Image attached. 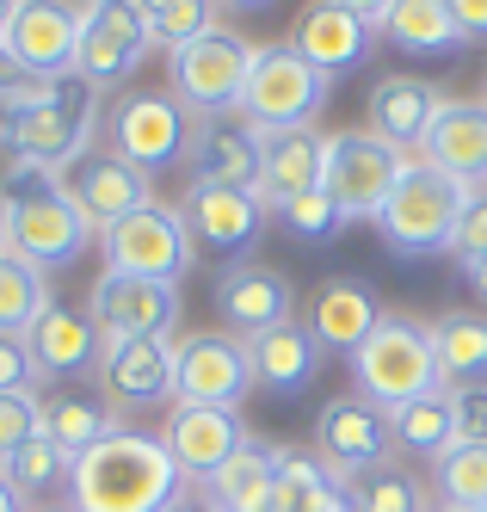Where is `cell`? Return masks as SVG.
I'll return each mask as SVG.
<instances>
[{
  "mask_svg": "<svg viewBox=\"0 0 487 512\" xmlns=\"http://www.w3.org/2000/svg\"><path fill=\"white\" fill-rule=\"evenodd\" d=\"M179 494H185V475L167 451V438H148L130 426H118L87 457H74V475H68L74 512H167Z\"/></svg>",
  "mask_w": 487,
  "mask_h": 512,
  "instance_id": "1",
  "label": "cell"
},
{
  "mask_svg": "<svg viewBox=\"0 0 487 512\" xmlns=\"http://www.w3.org/2000/svg\"><path fill=\"white\" fill-rule=\"evenodd\" d=\"M93 136H99V87H87L81 75L37 81L25 99L0 105V149H7V161L68 173L81 155H93Z\"/></svg>",
  "mask_w": 487,
  "mask_h": 512,
  "instance_id": "2",
  "label": "cell"
},
{
  "mask_svg": "<svg viewBox=\"0 0 487 512\" xmlns=\"http://www.w3.org/2000/svg\"><path fill=\"white\" fill-rule=\"evenodd\" d=\"M0 223H7V247L19 253V260H31L44 278L74 266L93 247V235H99L81 216V204L68 198L62 173L25 167V161H13L7 173H0Z\"/></svg>",
  "mask_w": 487,
  "mask_h": 512,
  "instance_id": "3",
  "label": "cell"
},
{
  "mask_svg": "<svg viewBox=\"0 0 487 512\" xmlns=\"http://www.w3.org/2000/svg\"><path fill=\"white\" fill-rule=\"evenodd\" d=\"M469 204V186H457L451 173H438L432 161H407L389 204L377 210V229L389 241V253L401 260H426V253H451L457 216Z\"/></svg>",
  "mask_w": 487,
  "mask_h": 512,
  "instance_id": "4",
  "label": "cell"
},
{
  "mask_svg": "<svg viewBox=\"0 0 487 512\" xmlns=\"http://www.w3.org/2000/svg\"><path fill=\"white\" fill-rule=\"evenodd\" d=\"M352 383L364 401L377 408H407L432 389H444V371H438V352H432V327L426 321H407V315H389L377 334H370L358 352H352Z\"/></svg>",
  "mask_w": 487,
  "mask_h": 512,
  "instance_id": "5",
  "label": "cell"
},
{
  "mask_svg": "<svg viewBox=\"0 0 487 512\" xmlns=\"http://www.w3.org/2000/svg\"><path fill=\"white\" fill-rule=\"evenodd\" d=\"M247 75H253V44L241 38V31H229V25L204 31V38H192L185 50L167 56V93H173L198 124H204V118L241 112Z\"/></svg>",
  "mask_w": 487,
  "mask_h": 512,
  "instance_id": "6",
  "label": "cell"
},
{
  "mask_svg": "<svg viewBox=\"0 0 487 512\" xmlns=\"http://www.w3.org/2000/svg\"><path fill=\"white\" fill-rule=\"evenodd\" d=\"M192 136H198V118L161 87L155 93H124L105 112V149L124 155L130 167H142L148 179L179 167V161H192Z\"/></svg>",
  "mask_w": 487,
  "mask_h": 512,
  "instance_id": "7",
  "label": "cell"
},
{
  "mask_svg": "<svg viewBox=\"0 0 487 512\" xmlns=\"http://www.w3.org/2000/svg\"><path fill=\"white\" fill-rule=\"evenodd\" d=\"M327 75L296 50V44H259L253 50V75L241 93V118L253 130H290V124H315L327 105Z\"/></svg>",
  "mask_w": 487,
  "mask_h": 512,
  "instance_id": "8",
  "label": "cell"
},
{
  "mask_svg": "<svg viewBox=\"0 0 487 512\" xmlns=\"http://www.w3.org/2000/svg\"><path fill=\"white\" fill-rule=\"evenodd\" d=\"M401 167H407V155L395 142H383L377 130H333L327 161H321V186L346 204L352 223H377V210L389 204Z\"/></svg>",
  "mask_w": 487,
  "mask_h": 512,
  "instance_id": "9",
  "label": "cell"
},
{
  "mask_svg": "<svg viewBox=\"0 0 487 512\" xmlns=\"http://www.w3.org/2000/svg\"><path fill=\"white\" fill-rule=\"evenodd\" d=\"M105 260L111 272H136V278H161V284H179L192 272L198 247H192V229H185L179 204H142L136 216H124L118 229H105Z\"/></svg>",
  "mask_w": 487,
  "mask_h": 512,
  "instance_id": "10",
  "label": "cell"
},
{
  "mask_svg": "<svg viewBox=\"0 0 487 512\" xmlns=\"http://www.w3.org/2000/svg\"><path fill=\"white\" fill-rule=\"evenodd\" d=\"M148 50H155V38H148V25H142V13L130 7V0H87L81 44H74V68H68V75H81L87 87L111 93V87H124L136 68L148 62Z\"/></svg>",
  "mask_w": 487,
  "mask_h": 512,
  "instance_id": "11",
  "label": "cell"
},
{
  "mask_svg": "<svg viewBox=\"0 0 487 512\" xmlns=\"http://www.w3.org/2000/svg\"><path fill=\"white\" fill-rule=\"evenodd\" d=\"M253 389V358L247 340L229 327L173 340V401H198V408H241Z\"/></svg>",
  "mask_w": 487,
  "mask_h": 512,
  "instance_id": "12",
  "label": "cell"
},
{
  "mask_svg": "<svg viewBox=\"0 0 487 512\" xmlns=\"http://www.w3.org/2000/svg\"><path fill=\"white\" fill-rule=\"evenodd\" d=\"M87 315L99 321L105 340H173L179 334V284L136 278V272H99Z\"/></svg>",
  "mask_w": 487,
  "mask_h": 512,
  "instance_id": "13",
  "label": "cell"
},
{
  "mask_svg": "<svg viewBox=\"0 0 487 512\" xmlns=\"http://www.w3.org/2000/svg\"><path fill=\"white\" fill-rule=\"evenodd\" d=\"M81 0H19L7 19V44L13 62L31 81H56L74 68V44H81Z\"/></svg>",
  "mask_w": 487,
  "mask_h": 512,
  "instance_id": "14",
  "label": "cell"
},
{
  "mask_svg": "<svg viewBox=\"0 0 487 512\" xmlns=\"http://www.w3.org/2000/svg\"><path fill=\"white\" fill-rule=\"evenodd\" d=\"M179 216H185V229H192V247L235 260V253H247L266 235L272 204H266V192H235V186H204V179H192Z\"/></svg>",
  "mask_w": 487,
  "mask_h": 512,
  "instance_id": "15",
  "label": "cell"
},
{
  "mask_svg": "<svg viewBox=\"0 0 487 512\" xmlns=\"http://www.w3.org/2000/svg\"><path fill=\"white\" fill-rule=\"evenodd\" d=\"M315 451L340 475L395 463V420H389V408H377L364 395H340L315 414Z\"/></svg>",
  "mask_w": 487,
  "mask_h": 512,
  "instance_id": "16",
  "label": "cell"
},
{
  "mask_svg": "<svg viewBox=\"0 0 487 512\" xmlns=\"http://www.w3.org/2000/svg\"><path fill=\"white\" fill-rule=\"evenodd\" d=\"M210 303H216L222 327H229L235 340H259V334H272V327L296 321V284L284 272H272V266L235 260V266L216 272Z\"/></svg>",
  "mask_w": 487,
  "mask_h": 512,
  "instance_id": "17",
  "label": "cell"
},
{
  "mask_svg": "<svg viewBox=\"0 0 487 512\" xmlns=\"http://www.w3.org/2000/svg\"><path fill=\"white\" fill-rule=\"evenodd\" d=\"M62 186H68V198L81 204V216H87L99 235L118 229L124 216H136L142 204H155V179H148L142 167H130L124 155H111V149L81 155V161L62 173Z\"/></svg>",
  "mask_w": 487,
  "mask_h": 512,
  "instance_id": "18",
  "label": "cell"
},
{
  "mask_svg": "<svg viewBox=\"0 0 487 512\" xmlns=\"http://www.w3.org/2000/svg\"><path fill=\"white\" fill-rule=\"evenodd\" d=\"M25 346L37 358L44 383H81V377H99V352H105V334L87 309H68V303H50L25 327Z\"/></svg>",
  "mask_w": 487,
  "mask_h": 512,
  "instance_id": "19",
  "label": "cell"
},
{
  "mask_svg": "<svg viewBox=\"0 0 487 512\" xmlns=\"http://www.w3.org/2000/svg\"><path fill=\"white\" fill-rule=\"evenodd\" d=\"M93 383L124 414L155 408V401L173 395V340H105Z\"/></svg>",
  "mask_w": 487,
  "mask_h": 512,
  "instance_id": "20",
  "label": "cell"
},
{
  "mask_svg": "<svg viewBox=\"0 0 487 512\" xmlns=\"http://www.w3.org/2000/svg\"><path fill=\"white\" fill-rule=\"evenodd\" d=\"M161 438H167V451H173V463H179L185 482H210V475L241 451L247 426H241L235 408H198V401H173Z\"/></svg>",
  "mask_w": 487,
  "mask_h": 512,
  "instance_id": "21",
  "label": "cell"
},
{
  "mask_svg": "<svg viewBox=\"0 0 487 512\" xmlns=\"http://www.w3.org/2000/svg\"><path fill=\"white\" fill-rule=\"evenodd\" d=\"M383 321H389V309L364 278H327L309 297V334L321 340V352H346L352 358Z\"/></svg>",
  "mask_w": 487,
  "mask_h": 512,
  "instance_id": "22",
  "label": "cell"
},
{
  "mask_svg": "<svg viewBox=\"0 0 487 512\" xmlns=\"http://www.w3.org/2000/svg\"><path fill=\"white\" fill-rule=\"evenodd\" d=\"M426 161L457 186H487V99H444L426 130Z\"/></svg>",
  "mask_w": 487,
  "mask_h": 512,
  "instance_id": "23",
  "label": "cell"
},
{
  "mask_svg": "<svg viewBox=\"0 0 487 512\" xmlns=\"http://www.w3.org/2000/svg\"><path fill=\"white\" fill-rule=\"evenodd\" d=\"M444 112V93L432 87V81H420V75H383L377 87H370V99H364V130H377L383 142H395V149L407 155V149H426V130H432V118Z\"/></svg>",
  "mask_w": 487,
  "mask_h": 512,
  "instance_id": "24",
  "label": "cell"
},
{
  "mask_svg": "<svg viewBox=\"0 0 487 512\" xmlns=\"http://www.w3.org/2000/svg\"><path fill=\"white\" fill-rule=\"evenodd\" d=\"M192 179H204V186L259 192V130L241 112L204 118L198 136H192Z\"/></svg>",
  "mask_w": 487,
  "mask_h": 512,
  "instance_id": "25",
  "label": "cell"
},
{
  "mask_svg": "<svg viewBox=\"0 0 487 512\" xmlns=\"http://www.w3.org/2000/svg\"><path fill=\"white\" fill-rule=\"evenodd\" d=\"M290 44L333 81V75H352V68L370 62V50H377V25H364V19H352L340 7H327V0H315V7L296 19Z\"/></svg>",
  "mask_w": 487,
  "mask_h": 512,
  "instance_id": "26",
  "label": "cell"
},
{
  "mask_svg": "<svg viewBox=\"0 0 487 512\" xmlns=\"http://www.w3.org/2000/svg\"><path fill=\"white\" fill-rule=\"evenodd\" d=\"M321 161H327V136L315 124H290V130H259V192L272 204L315 192L321 186Z\"/></svg>",
  "mask_w": 487,
  "mask_h": 512,
  "instance_id": "27",
  "label": "cell"
},
{
  "mask_svg": "<svg viewBox=\"0 0 487 512\" xmlns=\"http://www.w3.org/2000/svg\"><path fill=\"white\" fill-rule=\"evenodd\" d=\"M247 358H253V383L272 395H303L321 377V340L309 334V321H284L272 334L247 340Z\"/></svg>",
  "mask_w": 487,
  "mask_h": 512,
  "instance_id": "28",
  "label": "cell"
},
{
  "mask_svg": "<svg viewBox=\"0 0 487 512\" xmlns=\"http://www.w3.org/2000/svg\"><path fill=\"white\" fill-rule=\"evenodd\" d=\"M111 432H118V408H111L105 395H93L81 383H50L44 389V438H56L68 457H87Z\"/></svg>",
  "mask_w": 487,
  "mask_h": 512,
  "instance_id": "29",
  "label": "cell"
},
{
  "mask_svg": "<svg viewBox=\"0 0 487 512\" xmlns=\"http://www.w3.org/2000/svg\"><path fill=\"white\" fill-rule=\"evenodd\" d=\"M278 463H284V445H272V438H241V451L222 463L204 494L222 506V512H259V506H272V488H278Z\"/></svg>",
  "mask_w": 487,
  "mask_h": 512,
  "instance_id": "30",
  "label": "cell"
},
{
  "mask_svg": "<svg viewBox=\"0 0 487 512\" xmlns=\"http://www.w3.org/2000/svg\"><path fill=\"white\" fill-rule=\"evenodd\" d=\"M377 31H383L401 56H457V50L469 44L463 25L451 19V7H444V0H395Z\"/></svg>",
  "mask_w": 487,
  "mask_h": 512,
  "instance_id": "31",
  "label": "cell"
},
{
  "mask_svg": "<svg viewBox=\"0 0 487 512\" xmlns=\"http://www.w3.org/2000/svg\"><path fill=\"white\" fill-rule=\"evenodd\" d=\"M432 352H438L444 389H475V383H487V315H475V309L438 315L432 321Z\"/></svg>",
  "mask_w": 487,
  "mask_h": 512,
  "instance_id": "32",
  "label": "cell"
},
{
  "mask_svg": "<svg viewBox=\"0 0 487 512\" xmlns=\"http://www.w3.org/2000/svg\"><path fill=\"white\" fill-rule=\"evenodd\" d=\"M346 506V475L321 463V451H284L272 512H340Z\"/></svg>",
  "mask_w": 487,
  "mask_h": 512,
  "instance_id": "33",
  "label": "cell"
},
{
  "mask_svg": "<svg viewBox=\"0 0 487 512\" xmlns=\"http://www.w3.org/2000/svg\"><path fill=\"white\" fill-rule=\"evenodd\" d=\"M395 420V451H407V457H444L457 445V420H451V389H432V395H420V401H407V408H395L389 414Z\"/></svg>",
  "mask_w": 487,
  "mask_h": 512,
  "instance_id": "34",
  "label": "cell"
},
{
  "mask_svg": "<svg viewBox=\"0 0 487 512\" xmlns=\"http://www.w3.org/2000/svg\"><path fill=\"white\" fill-rule=\"evenodd\" d=\"M44 309H50L44 272L7 247V253H0V334H25V327L44 315Z\"/></svg>",
  "mask_w": 487,
  "mask_h": 512,
  "instance_id": "35",
  "label": "cell"
},
{
  "mask_svg": "<svg viewBox=\"0 0 487 512\" xmlns=\"http://www.w3.org/2000/svg\"><path fill=\"white\" fill-rule=\"evenodd\" d=\"M272 216H284V229H290L296 241H303V247H327V241H340V235L352 229L346 204L333 198L327 186L296 192V198H278V204H272Z\"/></svg>",
  "mask_w": 487,
  "mask_h": 512,
  "instance_id": "36",
  "label": "cell"
},
{
  "mask_svg": "<svg viewBox=\"0 0 487 512\" xmlns=\"http://www.w3.org/2000/svg\"><path fill=\"white\" fill-rule=\"evenodd\" d=\"M0 475H7V482H13L25 500H44V494H68L74 457L56 445V438H44V432H37L25 451H13V457H7V469H0Z\"/></svg>",
  "mask_w": 487,
  "mask_h": 512,
  "instance_id": "37",
  "label": "cell"
},
{
  "mask_svg": "<svg viewBox=\"0 0 487 512\" xmlns=\"http://www.w3.org/2000/svg\"><path fill=\"white\" fill-rule=\"evenodd\" d=\"M346 506L352 512H426L420 482L401 463H377V469L346 475Z\"/></svg>",
  "mask_w": 487,
  "mask_h": 512,
  "instance_id": "38",
  "label": "cell"
},
{
  "mask_svg": "<svg viewBox=\"0 0 487 512\" xmlns=\"http://www.w3.org/2000/svg\"><path fill=\"white\" fill-rule=\"evenodd\" d=\"M130 7L142 13L148 38L167 44V56L204 38V31H216V0H130Z\"/></svg>",
  "mask_w": 487,
  "mask_h": 512,
  "instance_id": "39",
  "label": "cell"
},
{
  "mask_svg": "<svg viewBox=\"0 0 487 512\" xmlns=\"http://www.w3.org/2000/svg\"><path fill=\"white\" fill-rule=\"evenodd\" d=\"M432 488L444 506H487V445H451L432 457Z\"/></svg>",
  "mask_w": 487,
  "mask_h": 512,
  "instance_id": "40",
  "label": "cell"
},
{
  "mask_svg": "<svg viewBox=\"0 0 487 512\" xmlns=\"http://www.w3.org/2000/svg\"><path fill=\"white\" fill-rule=\"evenodd\" d=\"M44 432V395L37 389H0V469L13 451H25Z\"/></svg>",
  "mask_w": 487,
  "mask_h": 512,
  "instance_id": "41",
  "label": "cell"
},
{
  "mask_svg": "<svg viewBox=\"0 0 487 512\" xmlns=\"http://www.w3.org/2000/svg\"><path fill=\"white\" fill-rule=\"evenodd\" d=\"M451 253H457V266L487 260V186L469 192V204H463V216H457V235H451Z\"/></svg>",
  "mask_w": 487,
  "mask_h": 512,
  "instance_id": "42",
  "label": "cell"
},
{
  "mask_svg": "<svg viewBox=\"0 0 487 512\" xmlns=\"http://www.w3.org/2000/svg\"><path fill=\"white\" fill-rule=\"evenodd\" d=\"M451 420H457V445H487V383L451 389Z\"/></svg>",
  "mask_w": 487,
  "mask_h": 512,
  "instance_id": "43",
  "label": "cell"
},
{
  "mask_svg": "<svg viewBox=\"0 0 487 512\" xmlns=\"http://www.w3.org/2000/svg\"><path fill=\"white\" fill-rule=\"evenodd\" d=\"M37 383H44V371H37L25 334H0V389H37Z\"/></svg>",
  "mask_w": 487,
  "mask_h": 512,
  "instance_id": "44",
  "label": "cell"
},
{
  "mask_svg": "<svg viewBox=\"0 0 487 512\" xmlns=\"http://www.w3.org/2000/svg\"><path fill=\"white\" fill-rule=\"evenodd\" d=\"M444 7H451V19L463 25L469 44H487V0H444Z\"/></svg>",
  "mask_w": 487,
  "mask_h": 512,
  "instance_id": "45",
  "label": "cell"
},
{
  "mask_svg": "<svg viewBox=\"0 0 487 512\" xmlns=\"http://www.w3.org/2000/svg\"><path fill=\"white\" fill-rule=\"evenodd\" d=\"M31 87H37V81L25 75V68H19V62H13V50H7V44H0V105H13V99H25Z\"/></svg>",
  "mask_w": 487,
  "mask_h": 512,
  "instance_id": "46",
  "label": "cell"
},
{
  "mask_svg": "<svg viewBox=\"0 0 487 512\" xmlns=\"http://www.w3.org/2000/svg\"><path fill=\"white\" fill-rule=\"evenodd\" d=\"M327 7H340V13H352L364 25H383V13L395 7V0H327Z\"/></svg>",
  "mask_w": 487,
  "mask_h": 512,
  "instance_id": "47",
  "label": "cell"
},
{
  "mask_svg": "<svg viewBox=\"0 0 487 512\" xmlns=\"http://www.w3.org/2000/svg\"><path fill=\"white\" fill-rule=\"evenodd\" d=\"M463 284L475 290V303L487 309V260H469V266H463Z\"/></svg>",
  "mask_w": 487,
  "mask_h": 512,
  "instance_id": "48",
  "label": "cell"
},
{
  "mask_svg": "<svg viewBox=\"0 0 487 512\" xmlns=\"http://www.w3.org/2000/svg\"><path fill=\"white\" fill-rule=\"evenodd\" d=\"M167 512H222V506H216L210 494H179V500H173Z\"/></svg>",
  "mask_w": 487,
  "mask_h": 512,
  "instance_id": "49",
  "label": "cell"
},
{
  "mask_svg": "<svg viewBox=\"0 0 487 512\" xmlns=\"http://www.w3.org/2000/svg\"><path fill=\"white\" fill-rule=\"evenodd\" d=\"M0 512H31V500H25V494L7 482V475H0Z\"/></svg>",
  "mask_w": 487,
  "mask_h": 512,
  "instance_id": "50",
  "label": "cell"
},
{
  "mask_svg": "<svg viewBox=\"0 0 487 512\" xmlns=\"http://www.w3.org/2000/svg\"><path fill=\"white\" fill-rule=\"evenodd\" d=\"M216 7H235V13H266V7H278V0H216Z\"/></svg>",
  "mask_w": 487,
  "mask_h": 512,
  "instance_id": "51",
  "label": "cell"
},
{
  "mask_svg": "<svg viewBox=\"0 0 487 512\" xmlns=\"http://www.w3.org/2000/svg\"><path fill=\"white\" fill-rule=\"evenodd\" d=\"M13 7H19V0H0V38H7V19H13Z\"/></svg>",
  "mask_w": 487,
  "mask_h": 512,
  "instance_id": "52",
  "label": "cell"
},
{
  "mask_svg": "<svg viewBox=\"0 0 487 512\" xmlns=\"http://www.w3.org/2000/svg\"><path fill=\"white\" fill-rule=\"evenodd\" d=\"M31 512H74V506H68V500H56V506H31Z\"/></svg>",
  "mask_w": 487,
  "mask_h": 512,
  "instance_id": "53",
  "label": "cell"
},
{
  "mask_svg": "<svg viewBox=\"0 0 487 512\" xmlns=\"http://www.w3.org/2000/svg\"><path fill=\"white\" fill-rule=\"evenodd\" d=\"M438 512H487V506H438Z\"/></svg>",
  "mask_w": 487,
  "mask_h": 512,
  "instance_id": "54",
  "label": "cell"
},
{
  "mask_svg": "<svg viewBox=\"0 0 487 512\" xmlns=\"http://www.w3.org/2000/svg\"><path fill=\"white\" fill-rule=\"evenodd\" d=\"M0 253H7V223H0Z\"/></svg>",
  "mask_w": 487,
  "mask_h": 512,
  "instance_id": "55",
  "label": "cell"
},
{
  "mask_svg": "<svg viewBox=\"0 0 487 512\" xmlns=\"http://www.w3.org/2000/svg\"><path fill=\"white\" fill-rule=\"evenodd\" d=\"M340 512H352V506H340Z\"/></svg>",
  "mask_w": 487,
  "mask_h": 512,
  "instance_id": "56",
  "label": "cell"
},
{
  "mask_svg": "<svg viewBox=\"0 0 487 512\" xmlns=\"http://www.w3.org/2000/svg\"><path fill=\"white\" fill-rule=\"evenodd\" d=\"M426 512H438V506H426Z\"/></svg>",
  "mask_w": 487,
  "mask_h": 512,
  "instance_id": "57",
  "label": "cell"
}]
</instances>
